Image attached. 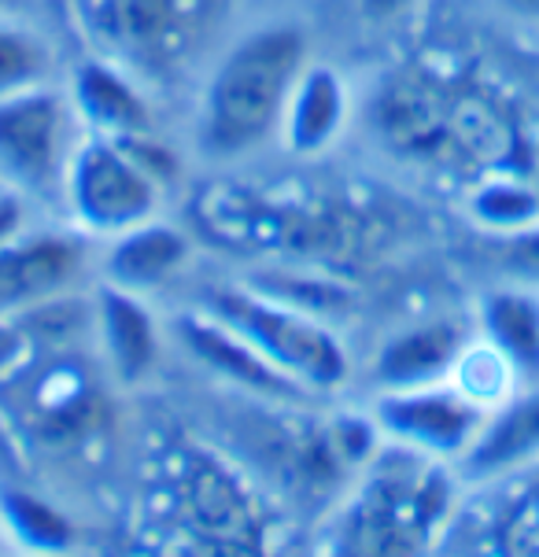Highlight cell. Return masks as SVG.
Returning a JSON list of instances; mask_svg holds the SVG:
<instances>
[{
	"label": "cell",
	"mask_w": 539,
	"mask_h": 557,
	"mask_svg": "<svg viewBox=\"0 0 539 557\" xmlns=\"http://www.w3.org/2000/svg\"><path fill=\"white\" fill-rule=\"evenodd\" d=\"M0 528L23 550H68L74 546V524L68 517L23 487H0Z\"/></svg>",
	"instance_id": "obj_18"
},
{
	"label": "cell",
	"mask_w": 539,
	"mask_h": 557,
	"mask_svg": "<svg viewBox=\"0 0 539 557\" xmlns=\"http://www.w3.org/2000/svg\"><path fill=\"white\" fill-rule=\"evenodd\" d=\"M82 262L78 230H26L0 248V314L60 296L82 273Z\"/></svg>",
	"instance_id": "obj_10"
},
{
	"label": "cell",
	"mask_w": 539,
	"mask_h": 557,
	"mask_svg": "<svg viewBox=\"0 0 539 557\" xmlns=\"http://www.w3.org/2000/svg\"><path fill=\"white\" fill-rule=\"evenodd\" d=\"M469 211L491 233H517L539 222V188L514 182V177H491L473 193Z\"/></svg>",
	"instance_id": "obj_20"
},
{
	"label": "cell",
	"mask_w": 539,
	"mask_h": 557,
	"mask_svg": "<svg viewBox=\"0 0 539 557\" xmlns=\"http://www.w3.org/2000/svg\"><path fill=\"white\" fill-rule=\"evenodd\" d=\"M480 336L514 366L522 384H539V288H495L480 304Z\"/></svg>",
	"instance_id": "obj_17"
},
{
	"label": "cell",
	"mask_w": 539,
	"mask_h": 557,
	"mask_svg": "<svg viewBox=\"0 0 539 557\" xmlns=\"http://www.w3.org/2000/svg\"><path fill=\"white\" fill-rule=\"evenodd\" d=\"M97 333L103 344V355L111 362V373L119 381L134 384L140 376H148L159 362V336L152 307L145 304V296L115 285H100L97 292Z\"/></svg>",
	"instance_id": "obj_15"
},
{
	"label": "cell",
	"mask_w": 539,
	"mask_h": 557,
	"mask_svg": "<svg viewBox=\"0 0 539 557\" xmlns=\"http://www.w3.org/2000/svg\"><path fill=\"white\" fill-rule=\"evenodd\" d=\"M429 455L414 450L411 469H384L377 461L373 484L358 498L352 524H347V546L366 554H406L429 546L432 528L443 524L451 509V487L440 469H425Z\"/></svg>",
	"instance_id": "obj_6"
},
{
	"label": "cell",
	"mask_w": 539,
	"mask_h": 557,
	"mask_svg": "<svg viewBox=\"0 0 539 557\" xmlns=\"http://www.w3.org/2000/svg\"><path fill=\"white\" fill-rule=\"evenodd\" d=\"M485 406L462 395L451 381L406 392H381L373 403V421L381 436L437 461H458L466 455L485 424Z\"/></svg>",
	"instance_id": "obj_7"
},
{
	"label": "cell",
	"mask_w": 539,
	"mask_h": 557,
	"mask_svg": "<svg viewBox=\"0 0 539 557\" xmlns=\"http://www.w3.org/2000/svg\"><path fill=\"white\" fill-rule=\"evenodd\" d=\"M469 339L462 336L455 321H418L392 333L373 355V384L377 392H406L425 388V384L451 381L462 347Z\"/></svg>",
	"instance_id": "obj_13"
},
{
	"label": "cell",
	"mask_w": 539,
	"mask_h": 557,
	"mask_svg": "<svg viewBox=\"0 0 539 557\" xmlns=\"http://www.w3.org/2000/svg\"><path fill=\"white\" fill-rule=\"evenodd\" d=\"M63 74L68 63H63L60 34L30 15L0 8V100L37 85L63 82Z\"/></svg>",
	"instance_id": "obj_16"
},
{
	"label": "cell",
	"mask_w": 539,
	"mask_h": 557,
	"mask_svg": "<svg viewBox=\"0 0 539 557\" xmlns=\"http://www.w3.org/2000/svg\"><path fill=\"white\" fill-rule=\"evenodd\" d=\"M177 336H182L185 351L204 366V370L225 376L241 392L255 395L262 403H304L315 399L304 384L285 376L270 358H262L236 329L215 318L211 310L204 314H185L177 321Z\"/></svg>",
	"instance_id": "obj_9"
},
{
	"label": "cell",
	"mask_w": 539,
	"mask_h": 557,
	"mask_svg": "<svg viewBox=\"0 0 539 557\" xmlns=\"http://www.w3.org/2000/svg\"><path fill=\"white\" fill-rule=\"evenodd\" d=\"M499 8L517 18V23H528V26H539V0H499Z\"/></svg>",
	"instance_id": "obj_24"
},
{
	"label": "cell",
	"mask_w": 539,
	"mask_h": 557,
	"mask_svg": "<svg viewBox=\"0 0 539 557\" xmlns=\"http://www.w3.org/2000/svg\"><path fill=\"white\" fill-rule=\"evenodd\" d=\"M63 89L78 111L85 134L126 140L156 129V108L148 100L145 82L108 55L89 52L68 63Z\"/></svg>",
	"instance_id": "obj_8"
},
{
	"label": "cell",
	"mask_w": 539,
	"mask_h": 557,
	"mask_svg": "<svg viewBox=\"0 0 539 557\" xmlns=\"http://www.w3.org/2000/svg\"><path fill=\"white\" fill-rule=\"evenodd\" d=\"M85 126L63 82L0 100V188L34 207H63V182Z\"/></svg>",
	"instance_id": "obj_2"
},
{
	"label": "cell",
	"mask_w": 539,
	"mask_h": 557,
	"mask_svg": "<svg viewBox=\"0 0 539 557\" xmlns=\"http://www.w3.org/2000/svg\"><path fill=\"white\" fill-rule=\"evenodd\" d=\"M307 63L310 37L296 18H270L233 37L200 92V152L233 163L281 140L289 97Z\"/></svg>",
	"instance_id": "obj_1"
},
{
	"label": "cell",
	"mask_w": 539,
	"mask_h": 557,
	"mask_svg": "<svg viewBox=\"0 0 539 557\" xmlns=\"http://www.w3.org/2000/svg\"><path fill=\"white\" fill-rule=\"evenodd\" d=\"M451 384H455L462 395H469L477 406L491 410V406H499L506 395H514L522 388V376H517L514 366L480 336L477 344L462 347L455 370H451Z\"/></svg>",
	"instance_id": "obj_19"
},
{
	"label": "cell",
	"mask_w": 539,
	"mask_h": 557,
	"mask_svg": "<svg viewBox=\"0 0 539 557\" xmlns=\"http://www.w3.org/2000/svg\"><path fill=\"white\" fill-rule=\"evenodd\" d=\"M0 8L19 12V15H30V18H37V23L49 26V30H56V15L74 18L71 0H0Z\"/></svg>",
	"instance_id": "obj_23"
},
{
	"label": "cell",
	"mask_w": 539,
	"mask_h": 557,
	"mask_svg": "<svg viewBox=\"0 0 539 557\" xmlns=\"http://www.w3.org/2000/svg\"><path fill=\"white\" fill-rule=\"evenodd\" d=\"M539 461V384H522L485 413L477 440L455 466L473 484L510 476Z\"/></svg>",
	"instance_id": "obj_11"
},
{
	"label": "cell",
	"mask_w": 539,
	"mask_h": 557,
	"mask_svg": "<svg viewBox=\"0 0 539 557\" xmlns=\"http://www.w3.org/2000/svg\"><path fill=\"white\" fill-rule=\"evenodd\" d=\"M207 310L236 329L255 351L270 358L296 384H304L310 395H329L347 384L352 362L340 336L321 318L244 288H219L207 299Z\"/></svg>",
	"instance_id": "obj_3"
},
{
	"label": "cell",
	"mask_w": 539,
	"mask_h": 557,
	"mask_svg": "<svg viewBox=\"0 0 539 557\" xmlns=\"http://www.w3.org/2000/svg\"><path fill=\"white\" fill-rule=\"evenodd\" d=\"M163 203L159 188L137 159L111 137L85 134L63 182V207L71 230L85 240H111L134 225L156 219Z\"/></svg>",
	"instance_id": "obj_4"
},
{
	"label": "cell",
	"mask_w": 539,
	"mask_h": 557,
	"mask_svg": "<svg viewBox=\"0 0 539 557\" xmlns=\"http://www.w3.org/2000/svg\"><path fill=\"white\" fill-rule=\"evenodd\" d=\"M418 4L421 0H355V12L370 26H392L411 12H418Z\"/></svg>",
	"instance_id": "obj_22"
},
{
	"label": "cell",
	"mask_w": 539,
	"mask_h": 557,
	"mask_svg": "<svg viewBox=\"0 0 539 557\" xmlns=\"http://www.w3.org/2000/svg\"><path fill=\"white\" fill-rule=\"evenodd\" d=\"M19 347H23V339H19V336H15V329L0 325V370H8V366H12V362H15Z\"/></svg>",
	"instance_id": "obj_25"
},
{
	"label": "cell",
	"mask_w": 539,
	"mask_h": 557,
	"mask_svg": "<svg viewBox=\"0 0 539 557\" xmlns=\"http://www.w3.org/2000/svg\"><path fill=\"white\" fill-rule=\"evenodd\" d=\"M71 12L93 52L122 63L140 82L177 67L196 37L188 0H71Z\"/></svg>",
	"instance_id": "obj_5"
},
{
	"label": "cell",
	"mask_w": 539,
	"mask_h": 557,
	"mask_svg": "<svg viewBox=\"0 0 539 557\" xmlns=\"http://www.w3.org/2000/svg\"><path fill=\"white\" fill-rule=\"evenodd\" d=\"M347 122H352V89L344 74L310 60L285 108V126H281L285 152L299 159L326 156L344 137Z\"/></svg>",
	"instance_id": "obj_14"
},
{
	"label": "cell",
	"mask_w": 539,
	"mask_h": 557,
	"mask_svg": "<svg viewBox=\"0 0 539 557\" xmlns=\"http://www.w3.org/2000/svg\"><path fill=\"white\" fill-rule=\"evenodd\" d=\"M188 259H193L188 237L177 225H170L156 214V219L103 240L100 281L103 285L137 292V296H148V292L170 285L188 267Z\"/></svg>",
	"instance_id": "obj_12"
},
{
	"label": "cell",
	"mask_w": 539,
	"mask_h": 557,
	"mask_svg": "<svg viewBox=\"0 0 539 557\" xmlns=\"http://www.w3.org/2000/svg\"><path fill=\"white\" fill-rule=\"evenodd\" d=\"M499 270L506 273L514 285L539 288V222L525 225L517 233H503L495 244Z\"/></svg>",
	"instance_id": "obj_21"
}]
</instances>
